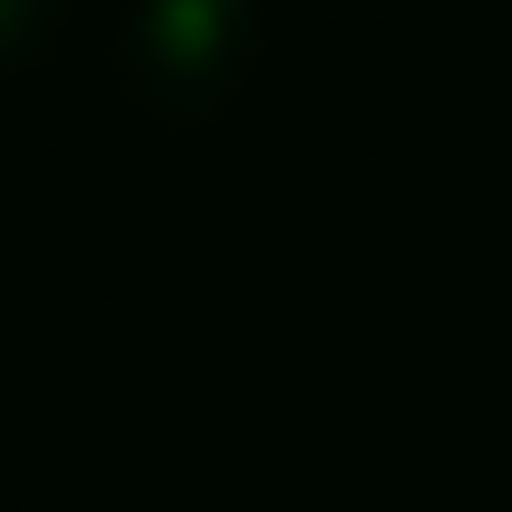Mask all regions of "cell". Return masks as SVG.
<instances>
[{
    "mask_svg": "<svg viewBox=\"0 0 512 512\" xmlns=\"http://www.w3.org/2000/svg\"><path fill=\"white\" fill-rule=\"evenodd\" d=\"M56 24H64V0H0V64L48 56Z\"/></svg>",
    "mask_w": 512,
    "mask_h": 512,
    "instance_id": "cell-2",
    "label": "cell"
},
{
    "mask_svg": "<svg viewBox=\"0 0 512 512\" xmlns=\"http://www.w3.org/2000/svg\"><path fill=\"white\" fill-rule=\"evenodd\" d=\"M256 64L248 0H136L120 32V80L160 120H208L240 96Z\"/></svg>",
    "mask_w": 512,
    "mask_h": 512,
    "instance_id": "cell-1",
    "label": "cell"
}]
</instances>
